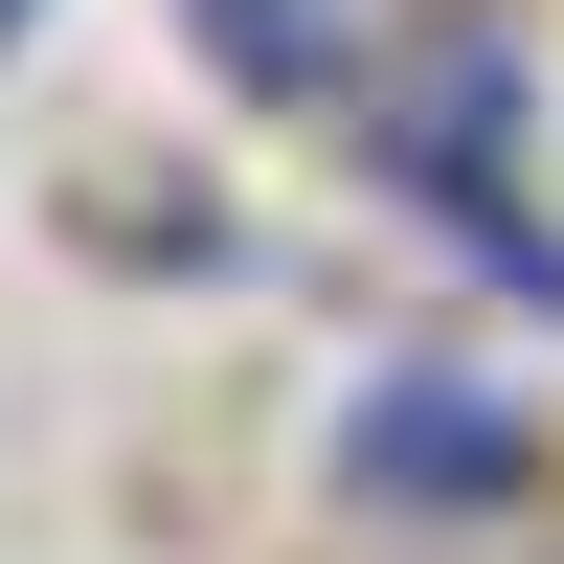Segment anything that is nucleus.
<instances>
[{
  "label": "nucleus",
  "instance_id": "obj_1",
  "mask_svg": "<svg viewBox=\"0 0 564 564\" xmlns=\"http://www.w3.org/2000/svg\"><path fill=\"white\" fill-rule=\"evenodd\" d=\"M520 475H542V430L475 361H384V384L339 406V497L361 520H520Z\"/></svg>",
  "mask_w": 564,
  "mask_h": 564
},
{
  "label": "nucleus",
  "instance_id": "obj_2",
  "mask_svg": "<svg viewBox=\"0 0 564 564\" xmlns=\"http://www.w3.org/2000/svg\"><path fill=\"white\" fill-rule=\"evenodd\" d=\"M520 135V45H452V68H406L384 90V159H406V204H452V226H497L475 204V159Z\"/></svg>",
  "mask_w": 564,
  "mask_h": 564
},
{
  "label": "nucleus",
  "instance_id": "obj_3",
  "mask_svg": "<svg viewBox=\"0 0 564 564\" xmlns=\"http://www.w3.org/2000/svg\"><path fill=\"white\" fill-rule=\"evenodd\" d=\"M204 68L226 90H339V45H316V0H204Z\"/></svg>",
  "mask_w": 564,
  "mask_h": 564
},
{
  "label": "nucleus",
  "instance_id": "obj_4",
  "mask_svg": "<svg viewBox=\"0 0 564 564\" xmlns=\"http://www.w3.org/2000/svg\"><path fill=\"white\" fill-rule=\"evenodd\" d=\"M23 23H45V0H0V45H23Z\"/></svg>",
  "mask_w": 564,
  "mask_h": 564
}]
</instances>
